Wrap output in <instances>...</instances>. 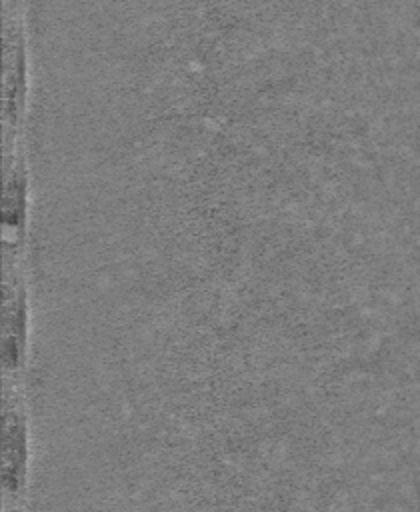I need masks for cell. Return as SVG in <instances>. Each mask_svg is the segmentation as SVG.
Returning <instances> with one entry per match:
<instances>
[{"label": "cell", "mask_w": 420, "mask_h": 512, "mask_svg": "<svg viewBox=\"0 0 420 512\" xmlns=\"http://www.w3.org/2000/svg\"><path fill=\"white\" fill-rule=\"evenodd\" d=\"M28 382L4 380L2 404V506L26 512L32 476V420Z\"/></svg>", "instance_id": "6da1fadb"}, {"label": "cell", "mask_w": 420, "mask_h": 512, "mask_svg": "<svg viewBox=\"0 0 420 512\" xmlns=\"http://www.w3.org/2000/svg\"><path fill=\"white\" fill-rule=\"evenodd\" d=\"M4 318H2V368L4 380L28 382L32 358V294L30 264L4 268L2 282Z\"/></svg>", "instance_id": "7a4b0ae2"}, {"label": "cell", "mask_w": 420, "mask_h": 512, "mask_svg": "<svg viewBox=\"0 0 420 512\" xmlns=\"http://www.w3.org/2000/svg\"><path fill=\"white\" fill-rule=\"evenodd\" d=\"M28 220H30V194H28L26 162L18 150H10L6 152L4 204H2L4 268L30 264Z\"/></svg>", "instance_id": "3957f363"}, {"label": "cell", "mask_w": 420, "mask_h": 512, "mask_svg": "<svg viewBox=\"0 0 420 512\" xmlns=\"http://www.w3.org/2000/svg\"><path fill=\"white\" fill-rule=\"evenodd\" d=\"M12 2H14V0H8V6H12Z\"/></svg>", "instance_id": "277c9868"}]
</instances>
